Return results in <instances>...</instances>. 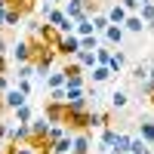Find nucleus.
Returning <instances> with one entry per match:
<instances>
[{
  "instance_id": "obj_34",
  "label": "nucleus",
  "mask_w": 154,
  "mask_h": 154,
  "mask_svg": "<svg viewBox=\"0 0 154 154\" xmlns=\"http://www.w3.org/2000/svg\"><path fill=\"white\" fill-rule=\"evenodd\" d=\"M117 3L126 9V12H139V6H142V3H139V0H117Z\"/></svg>"
},
{
  "instance_id": "obj_20",
  "label": "nucleus",
  "mask_w": 154,
  "mask_h": 154,
  "mask_svg": "<svg viewBox=\"0 0 154 154\" xmlns=\"http://www.w3.org/2000/svg\"><path fill=\"white\" fill-rule=\"evenodd\" d=\"M89 22H93V31H96L99 37H102V31H105L108 25H111V22H108V16H105L102 9H99V12H93V16H89Z\"/></svg>"
},
{
  "instance_id": "obj_44",
  "label": "nucleus",
  "mask_w": 154,
  "mask_h": 154,
  "mask_svg": "<svg viewBox=\"0 0 154 154\" xmlns=\"http://www.w3.org/2000/svg\"><path fill=\"white\" fill-rule=\"evenodd\" d=\"M139 3H154V0H139Z\"/></svg>"
},
{
  "instance_id": "obj_23",
  "label": "nucleus",
  "mask_w": 154,
  "mask_h": 154,
  "mask_svg": "<svg viewBox=\"0 0 154 154\" xmlns=\"http://www.w3.org/2000/svg\"><path fill=\"white\" fill-rule=\"evenodd\" d=\"M43 80H46L49 89H62V86H65V74H62V68H59V71H49Z\"/></svg>"
},
{
  "instance_id": "obj_22",
  "label": "nucleus",
  "mask_w": 154,
  "mask_h": 154,
  "mask_svg": "<svg viewBox=\"0 0 154 154\" xmlns=\"http://www.w3.org/2000/svg\"><path fill=\"white\" fill-rule=\"evenodd\" d=\"M126 105H130V96H126L123 89H114V93H111V108L114 111H123Z\"/></svg>"
},
{
  "instance_id": "obj_31",
  "label": "nucleus",
  "mask_w": 154,
  "mask_h": 154,
  "mask_svg": "<svg viewBox=\"0 0 154 154\" xmlns=\"http://www.w3.org/2000/svg\"><path fill=\"white\" fill-rule=\"evenodd\" d=\"M16 71H19V77H25V80H31V77H34V65H31V62H22V65H16Z\"/></svg>"
},
{
  "instance_id": "obj_17",
  "label": "nucleus",
  "mask_w": 154,
  "mask_h": 154,
  "mask_svg": "<svg viewBox=\"0 0 154 154\" xmlns=\"http://www.w3.org/2000/svg\"><path fill=\"white\" fill-rule=\"evenodd\" d=\"M123 65H126V53H123V49H111V59H108V68H111V74H117Z\"/></svg>"
},
{
  "instance_id": "obj_29",
  "label": "nucleus",
  "mask_w": 154,
  "mask_h": 154,
  "mask_svg": "<svg viewBox=\"0 0 154 154\" xmlns=\"http://www.w3.org/2000/svg\"><path fill=\"white\" fill-rule=\"evenodd\" d=\"M102 43V37L99 34H89V37H80V49H96Z\"/></svg>"
},
{
  "instance_id": "obj_37",
  "label": "nucleus",
  "mask_w": 154,
  "mask_h": 154,
  "mask_svg": "<svg viewBox=\"0 0 154 154\" xmlns=\"http://www.w3.org/2000/svg\"><path fill=\"white\" fill-rule=\"evenodd\" d=\"M6 130H9V126H6L3 120H0V148H3V139H6Z\"/></svg>"
},
{
  "instance_id": "obj_7",
  "label": "nucleus",
  "mask_w": 154,
  "mask_h": 154,
  "mask_svg": "<svg viewBox=\"0 0 154 154\" xmlns=\"http://www.w3.org/2000/svg\"><path fill=\"white\" fill-rule=\"evenodd\" d=\"M3 105H6L9 111H16V108H22V105H28V96H25V93H19L16 86H9L6 93H3Z\"/></svg>"
},
{
  "instance_id": "obj_41",
  "label": "nucleus",
  "mask_w": 154,
  "mask_h": 154,
  "mask_svg": "<svg viewBox=\"0 0 154 154\" xmlns=\"http://www.w3.org/2000/svg\"><path fill=\"white\" fill-rule=\"evenodd\" d=\"M145 31H151V34H154V22H148V25H145Z\"/></svg>"
},
{
  "instance_id": "obj_11",
  "label": "nucleus",
  "mask_w": 154,
  "mask_h": 154,
  "mask_svg": "<svg viewBox=\"0 0 154 154\" xmlns=\"http://www.w3.org/2000/svg\"><path fill=\"white\" fill-rule=\"evenodd\" d=\"M114 139H117V130L108 123V126H102V139H99V151L105 154V151H111V145H114Z\"/></svg>"
},
{
  "instance_id": "obj_15",
  "label": "nucleus",
  "mask_w": 154,
  "mask_h": 154,
  "mask_svg": "<svg viewBox=\"0 0 154 154\" xmlns=\"http://www.w3.org/2000/svg\"><path fill=\"white\" fill-rule=\"evenodd\" d=\"M28 136H31L28 123H19V126H12V130H6V139H9V142H28Z\"/></svg>"
},
{
  "instance_id": "obj_6",
  "label": "nucleus",
  "mask_w": 154,
  "mask_h": 154,
  "mask_svg": "<svg viewBox=\"0 0 154 154\" xmlns=\"http://www.w3.org/2000/svg\"><path fill=\"white\" fill-rule=\"evenodd\" d=\"M102 40H105L108 46H114V49H117V46L126 40V31L120 28V25H108V28L102 31Z\"/></svg>"
},
{
  "instance_id": "obj_32",
  "label": "nucleus",
  "mask_w": 154,
  "mask_h": 154,
  "mask_svg": "<svg viewBox=\"0 0 154 154\" xmlns=\"http://www.w3.org/2000/svg\"><path fill=\"white\" fill-rule=\"evenodd\" d=\"M145 77H148V62H142V65H136L133 68V80L139 83V80H145Z\"/></svg>"
},
{
  "instance_id": "obj_10",
  "label": "nucleus",
  "mask_w": 154,
  "mask_h": 154,
  "mask_svg": "<svg viewBox=\"0 0 154 154\" xmlns=\"http://www.w3.org/2000/svg\"><path fill=\"white\" fill-rule=\"evenodd\" d=\"M62 12L71 19V22H77V19H83L86 12H83V0H65V6H62Z\"/></svg>"
},
{
  "instance_id": "obj_39",
  "label": "nucleus",
  "mask_w": 154,
  "mask_h": 154,
  "mask_svg": "<svg viewBox=\"0 0 154 154\" xmlns=\"http://www.w3.org/2000/svg\"><path fill=\"white\" fill-rule=\"evenodd\" d=\"M0 74H6V56H0Z\"/></svg>"
},
{
  "instance_id": "obj_18",
  "label": "nucleus",
  "mask_w": 154,
  "mask_h": 154,
  "mask_svg": "<svg viewBox=\"0 0 154 154\" xmlns=\"http://www.w3.org/2000/svg\"><path fill=\"white\" fill-rule=\"evenodd\" d=\"M28 130H31V136H46V130H49V120L43 117H31V123H28Z\"/></svg>"
},
{
  "instance_id": "obj_30",
  "label": "nucleus",
  "mask_w": 154,
  "mask_h": 154,
  "mask_svg": "<svg viewBox=\"0 0 154 154\" xmlns=\"http://www.w3.org/2000/svg\"><path fill=\"white\" fill-rule=\"evenodd\" d=\"M3 19H6V28H19V22H22V16H19L16 9H6Z\"/></svg>"
},
{
  "instance_id": "obj_24",
  "label": "nucleus",
  "mask_w": 154,
  "mask_h": 154,
  "mask_svg": "<svg viewBox=\"0 0 154 154\" xmlns=\"http://www.w3.org/2000/svg\"><path fill=\"white\" fill-rule=\"evenodd\" d=\"M74 34H77V37H89V34H96V31H93V22H89L86 16L77 19V22H74Z\"/></svg>"
},
{
  "instance_id": "obj_12",
  "label": "nucleus",
  "mask_w": 154,
  "mask_h": 154,
  "mask_svg": "<svg viewBox=\"0 0 154 154\" xmlns=\"http://www.w3.org/2000/svg\"><path fill=\"white\" fill-rule=\"evenodd\" d=\"M102 12H105V16H108V22H111V25H123V19L130 16V12H126V9H123L120 3H111L108 9H102Z\"/></svg>"
},
{
  "instance_id": "obj_13",
  "label": "nucleus",
  "mask_w": 154,
  "mask_h": 154,
  "mask_svg": "<svg viewBox=\"0 0 154 154\" xmlns=\"http://www.w3.org/2000/svg\"><path fill=\"white\" fill-rule=\"evenodd\" d=\"M139 139H142L145 145H151L154 148V120H139Z\"/></svg>"
},
{
  "instance_id": "obj_40",
  "label": "nucleus",
  "mask_w": 154,
  "mask_h": 154,
  "mask_svg": "<svg viewBox=\"0 0 154 154\" xmlns=\"http://www.w3.org/2000/svg\"><path fill=\"white\" fill-rule=\"evenodd\" d=\"M6 53V40H3V34H0V56Z\"/></svg>"
},
{
  "instance_id": "obj_1",
  "label": "nucleus",
  "mask_w": 154,
  "mask_h": 154,
  "mask_svg": "<svg viewBox=\"0 0 154 154\" xmlns=\"http://www.w3.org/2000/svg\"><path fill=\"white\" fill-rule=\"evenodd\" d=\"M34 37H37V40H40L43 46H53V49H56L62 34H59V31H56L49 22H37V25H34Z\"/></svg>"
},
{
  "instance_id": "obj_2",
  "label": "nucleus",
  "mask_w": 154,
  "mask_h": 154,
  "mask_svg": "<svg viewBox=\"0 0 154 154\" xmlns=\"http://www.w3.org/2000/svg\"><path fill=\"white\" fill-rule=\"evenodd\" d=\"M65 114H68L65 102H46V105H43V117L53 126H65Z\"/></svg>"
},
{
  "instance_id": "obj_35",
  "label": "nucleus",
  "mask_w": 154,
  "mask_h": 154,
  "mask_svg": "<svg viewBox=\"0 0 154 154\" xmlns=\"http://www.w3.org/2000/svg\"><path fill=\"white\" fill-rule=\"evenodd\" d=\"M16 89H19V93H25V96H31V80H25V77H19Z\"/></svg>"
},
{
  "instance_id": "obj_26",
  "label": "nucleus",
  "mask_w": 154,
  "mask_h": 154,
  "mask_svg": "<svg viewBox=\"0 0 154 154\" xmlns=\"http://www.w3.org/2000/svg\"><path fill=\"white\" fill-rule=\"evenodd\" d=\"M53 154H71V133L62 136L59 142H53Z\"/></svg>"
},
{
  "instance_id": "obj_9",
  "label": "nucleus",
  "mask_w": 154,
  "mask_h": 154,
  "mask_svg": "<svg viewBox=\"0 0 154 154\" xmlns=\"http://www.w3.org/2000/svg\"><path fill=\"white\" fill-rule=\"evenodd\" d=\"M120 28H123L126 34H142V31H145V22L139 19V12H130V16L123 19V25H120Z\"/></svg>"
},
{
  "instance_id": "obj_43",
  "label": "nucleus",
  "mask_w": 154,
  "mask_h": 154,
  "mask_svg": "<svg viewBox=\"0 0 154 154\" xmlns=\"http://www.w3.org/2000/svg\"><path fill=\"white\" fill-rule=\"evenodd\" d=\"M148 102H151V105H154V93H151V96H148Z\"/></svg>"
},
{
  "instance_id": "obj_19",
  "label": "nucleus",
  "mask_w": 154,
  "mask_h": 154,
  "mask_svg": "<svg viewBox=\"0 0 154 154\" xmlns=\"http://www.w3.org/2000/svg\"><path fill=\"white\" fill-rule=\"evenodd\" d=\"M89 71H93V83H108L111 77H114L108 65H93V68H89Z\"/></svg>"
},
{
  "instance_id": "obj_8",
  "label": "nucleus",
  "mask_w": 154,
  "mask_h": 154,
  "mask_svg": "<svg viewBox=\"0 0 154 154\" xmlns=\"http://www.w3.org/2000/svg\"><path fill=\"white\" fill-rule=\"evenodd\" d=\"M3 3H6V9H16L22 19L28 16V12H34V9H37V0H3Z\"/></svg>"
},
{
  "instance_id": "obj_42",
  "label": "nucleus",
  "mask_w": 154,
  "mask_h": 154,
  "mask_svg": "<svg viewBox=\"0 0 154 154\" xmlns=\"http://www.w3.org/2000/svg\"><path fill=\"white\" fill-rule=\"evenodd\" d=\"M46 3H53V6H59V3H65V0H46Z\"/></svg>"
},
{
  "instance_id": "obj_45",
  "label": "nucleus",
  "mask_w": 154,
  "mask_h": 154,
  "mask_svg": "<svg viewBox=\"0 0 154 154\" xmlns=\"http://www.w3.org/2000/svg\"><path fill=\"white\" fill-rule=\"evenodd\" d=\"M0 6H6V3H3V0H0Z\"/></svg>"
},
{
  "instance_id": "obj_16",
  "label": "nucleus",
  "mask_w": 154,
  "mask_h": 154,
  "mask_svg": "<svg viewBox=\"0 0 154 154\" xmlns=\"http://www.w3.org/2000/svg\"><path fill=\"white\" fill-rule=\"evenodd\" d=\"M74 59H77V65L86 71V68H93V65H96V49H77V56H74Z\"/></svg>"
},
{
  "instance_id": "obj_4",
  "label": "nucleus",
  "mask_w": 154,
  "mask_h": 154,
  "mask_svg": "<svg viewBox=\"0 0 154 154\" xmlns=\"http://www.w3.org/2000/svg\"><path fill=\"white\" fill-rule=\"evenodd\" d=\"M46 22L53 25L59 34H74V22H71V19H68L59 6H53V12H49V19H46Z\"/></svg>"
},
{
  "instance_id": "obj_27",
  "label": "nucleus",
  "mask_w": 154,
  "mask_h": 154,
  "mask_svg": "<svg viewBox=\"0 0 154 154\" xmlns=\"http://www.w3.org/2000/svg\"><path fill=\"white\" fill-rule=\"evenodd\" d=\"M12 114H16V123H31V117H34V111H31L28 105H22V108H16Z\"/></svg>"
},
{
  "instance_id": "obj_21",
  "label": "nucleus",
  "mask_w": 154,
  "mask_h": 154,
  "mask_svg": "<svg viewBox=\"0 0 154 154\" xmlns=\"http://www.w3.org/2000/svg\"><path fill=\"white\" fill-rule=\"evenodd\" d=\"M130 133H117V139H114V145H111V151H117V154H130Z\"/></svg>"
},
{
  "instance_id": "obj_38",
  "label": "nucleus",
  "mask_w": 154,
  "mask_h": 154,
  "mask_svg": "<svg viewBox=\"0 0 154 154\" xmlns=\"http://www.w3.org/2000/svg\"><path fill=\"white\" fill-rule=\"evenodd\" d=\"M3 12H6V6H0V34H3V28H6V19H3Z\"/></svg>"
},
{
  "instance_id": "obj_33",
  "label": "nucleus",
  "mask_w": 154,
  "mask_h": 154,
  "mask_svg": "<svg viewBox=\"0 0 154 154\" xmlns=\"http://www.w3.org/2000/svg\"><path fill=\"white\" fill-rule=\"evenodd\" d=\"M139 89H142L145 96H151V93H154V74H148L145 80H139Z\"/></svg>"
},
{
  "instance_id": "obj_3",
  "label": "nucleus",
  "mask_w": 154,
  "mask_h": 154,
  "mask_svg": "<svg viewBox=\"0 0 154 154\" xmlns=\"http://www.w3.org/2000/svg\"><path fill=\"white\" fill-rule=\"evenodd\" d=\"M77 49H80V37H77V34H62V37H59V46H56V56L74 59Z\"/></svg>"
},
{
  "instance_id": "obj_36",
  "label": "nucleus",
  "mask_w": 154,
  "mask_h": 154,
  "mask_svg": "<svg viewBox=\"0 0 154 154\" xmlns=\"http://www.w3.org/2000/svg\"><path fill=\"white\" fill-rule=\"evenodd\" d=\"M49 102H65V86L62 89H49Z\"/></svg>"
},
{
  "instance_id": "obj_5",
  "label": "nucleus",
  "mask_w": 154,
  "mask_h": 154,
  "mask_svg": "<svg viewBox=\"0 0 154 154\" xmlns=\"http://www.w3.org/2000/svg\"><path fill=\"white\" fill-rule=\"evenodd\" d=\"M71 154H93V136L89 133L71 136Z\"/></svg>"
},
{
  "instance_id": "obj_28",
  "label": "nucleus",
  "mask_w": 154,
  "mask_h": 154,
  "mask_svg": "<svg viewBox=\"0 0 154 154\" xmlns=\"http://www.w3.org/2000/svg\"><path fill=\"white\" fill-rule=\"evenodd\" d=\"M139 19H142L145 25L154 22V3H142V6H139Z\"/></svg>"
},
{
  "instance_id": "obj_14",
  "label": "nucleus",
  "mask_w": 154,
  "mask_h": 154,
  "mask_svg": "<svg viewBox=\"0 0 154 154\" xmlns=\"http://www.w3.org/2000/svg\"><path fill=\"white\" fill-rule=\"evenodd\" d=\"M12 59H16V65L31 62V46H28V40H19L16 46H12Z\"/></svg>"
},
{
  "instance_id": "obj_25",
  "label": "nucleus",
  "mask_w": 154,
  "mask_h": 154,
  "mask_svg": "<svg viewBox=\"0 0 154 154\" xmlns=\"http://www.w3.org/2000/svg\"><path fill=\"white\" fill-rule=\"evenodd\" d=\"M62 74H65V77H83V68L77 65V59H65V65H62Z\"/></svg>"
}]
</instances>
